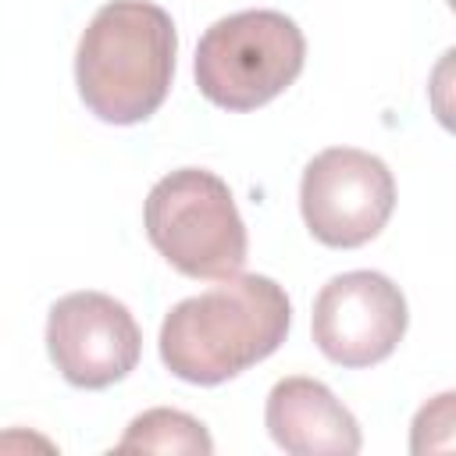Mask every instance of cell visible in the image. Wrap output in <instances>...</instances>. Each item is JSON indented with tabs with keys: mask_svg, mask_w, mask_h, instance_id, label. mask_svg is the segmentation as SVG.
Segmentation results:
<instances>
[{
	"mask_svg": "<svg viewBox=\"0 0 456 456\" xmlns=\"http://www.w3.org/2000/svg\"><path fill=\"white\" fill-rule=\"evenodd\" d=\"M292 303L267 274H228L175 303L160 324V360L189 385H221L267 360L289 335Z\"/></svg>",
	"mask_w": 456,
	"mask_h": 456,
	"instance_id": "1",
	"label": "cell"
},
{
	"mask_svg": "<svg viewBox=\"0 0 456 456\" xmlns=\"http://www.w3.org/2000/svg\"><path fill=\"white\" fill-rule=\"evenodd\" d=\"M175 53L178 32L164 7L150 0H110L78 39V96L107 125H139L167 100Z\"/></svg>",
	"mask_w": 456,
	"mask_h": 456,
	"instance_id": "2",
	"label": "cell"
},
{
	"mask_svg": "<svg viewBox=\"0 0 456 456\" xmlns=\"http://www.w3.org/2000/svg\"><path fill=\"white\" fill-rule=\"evenodd\" d=\"M153 249L185 278H228L246 264V224L224 178L207 167L164 175L142 207Z\"/></svg>",
	"mask_w": 456,
	"mask_h": 456,
	"instance_id": "3",
	"label": "cell"
},
{
	"mask_svg": "<svg viewBox=\"0 0 456 456\" xmlns=\"http://www.w3.org/2000/svg\"><path fill=\"white\" fill-rule=\"evenodd\" d=\"M306 39L281 11L217 18L196 46V86L221 110H256L281 96L303 71Z\"/></svg>",
	"mask_w": 456,
	"mask_h": 456,
	"instance_id": "4",
	"label": "cell"
},
{
	"mask_svg": "<svg viewBox=\"0 0 456 456\" xmlns=\"http://www.w3.org/2000/svg\"><path fill=\"white\" fill-rule=\"evenodd\" d=\"M306 232L331 249L367 246L395 210V178L388 164L356 146L321 150L299 182Z\"/></svg>",
	"mask_w": 456,
	"mask_h": 456,
	"instance_id": "5",
	"label": "cell"
},
{
	"mask_svg": "<svg viewBox=\"0 0 456 456\" xmlns=\"http://www.w3.org/2000/svg\"><path fill=\"white\" fill-rule=\"evenodd\" d=\"M410 324L406 296L381 271H346L321 285L310 314L317 349L349 370L374 367L395 353Z\"/></svg>",
	"mask_w": 456,
	"mask_h": 456,
	"instance_id": "6",
	"label": "cell"
},
{
	"mask_svg": "<svg viewBox=\"0 0 456 456\" xmlns=\"http://www.w3.org/2000/svg\"><path fill=\"white\" fill-rule=\"evenodd\" d=\"M46 353L75 388H110L142 356V331L125 303L107 292H68L50 306Z\"/></svg>",
	"mask_w": 456,
	"mask_h": 456,
	"instance_id": "7",
	"label": "cell"
},
{
	"mask_svg": "<svg viewBox=\"0 0 456 456\" xmlns=\"http://www.w3.org/2000/svg\"><path fill=\"white\" fill-rule=\"evenodd\" d=\"M264 424L278 449L292 456H353L360 452V424L317 378H281L264 406Z\"/></svg>",
	"mask_w": 456,
	"mask_h": 456,
	"instance_id": "8",
	"label": "cell"
},
{
	"mask_svg": "<svg viewBox=\"0 0 456 456\" xmlns=\"http://www.w3.org/2000/svg\"><path fill=\"white\" fill-rule=\"evenodd\" d=\"M118 452H200V456H210L214 452V438L207 435V428L182 413V410H167V406H157V410H146L139 413L125 438L118 442Z\"/></svg>",
	"mask_w": 456,
	"mask_h": 456,
	"instance_id": "9",
	"label": "cell"
}]
</instances>
